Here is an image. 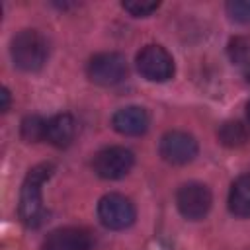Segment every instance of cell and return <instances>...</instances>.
Here are the masks:
<instances>
[{
  "label": "cell",
  "instance_id": "obj_13",
  "mask_svg": "<svg viewBox=\"0 0 250 250\" xmlns=\"http://www.w3.org/2000/svg\"><path fill=\"white\" fill-rule=\"evenodd\" d=\"M219 143L230 148L242 146L250 141V127L242 121H225L217 131Z\"/></svg>",
  "mask_w": 250,
  "mask_h": 250
},
{
  "label": "cell",
  "instance_id": "obj_3",
  "mask_svg": "<svg viewBox=\"0 0 250 250\" xmlns=\"http://www.w3.org/2000/svg\"><path fill=\"white\" fill-rule=\"evenodd\" d=\"M98 217L105 229L123 230L135 223L137 211L129 197L121 193H107L98 203Z\"/></svg>",
  "mask_w": 250,
  "mask_h": 250
},
{
  "label": "cell",
  "instance_id": "obj_9",
  "mask_svg": "<svg viewBox=\"0 0 250 250\" xmlns=\"http://www.w3.org/2000/svg\"><path fill=\"white\" fill-rule=\"evenodd\" d=\"M92 234L80 227H62L47 234L41 250H90Z\"/></svg>",
  "mask_w": 250,
  "mask_h": 250
},
{
  "label": "cell",
  "instance_id": "obj_15",
  "mask_svg": "<svg viewBox=\"0 0 250 250\" xmlns=\"http://www.w3.org/2000/svg\"><path fill=\"white\" fill-rule=\"evenodd\" d=\"M45 133H47V119L39 115H27L21 121V137L27 143L45 141Z\"/></svg>",
  "mask_w": 250,
  "mask_h": 250
},
{
  "label": "cell",
  "instance_id": "obj_4",
  "mask_svg": "<svg viewBox=\"0 0 250 250\" xmlns=\"http://www.w3.org/2000/svg\"><path fill=\"white\" fill-rule=\"evenodd\" d=\"M139 72L150 82H166L174 74V59L160 45H146L137 55Z\"/></svg>",
  "mask_w": 250,
  "mask_h": 250
},
{
  "label": "cell",
  "instance_id": "obj_18",
  "mask_svg": "<svg viewBox=\"0 0 250 250\" xmlns=\"http://www.w3.org/2000/svg\"><path fill=\"white\" fill-rule=\"evenodd\" d=\"M0 98H2L0 109H2V111H8V107H10V92H8V88H2V94H0Z\"/></svg>",
  "mask_w": 250,
  "mask_h": 250
},
{
  "label": "cell",
  "instance_id": "obj_14",
  "mask_svg": "<svg viewBox=\"0 0 250 250\" xmlns=\"http://www.w3.org/2000/svg\"><path fill=\"white\" fill-rule=\"evenodd\" d=\"M229 59L232 64L244 68L246 72L250 70V35H236L229 41Z\"/></svg>",
  "mask_w": 250,
  "mask_h": 250
},
{
  "label": "cell",
  "instance_id": "obj_20",
  "mask_svg": "<svg viewBox=\"0 0 250 250\" xmlns=\"http://www.w3.org/2000/svg\"><path fill=\"white\" fill-rule=\"evenodd\" d=\"M246 76H248V82H250V70H248V72H246Z\"/></svg>",
  "mask_w": 250,
  "mask_h": 250
},
{
  "label": "cell",
  "instance_id": "obj_2",
  "mask_svg": "<svg viewBox=\"0 0 250 250\" xmlns=\"http://www.w3.org/2000/svg\"><path fill=\"white\" fill-rule=\"evenodd\" d=\"M12 61L20 70L35 72L47 61V41L35 29H21L12 39Z\"/></svg>",
  "mask_w": 250,
  "mask_h": 250
},
{
  "label": "cell",
  "instance_id": "obj_5",
  "mask_svg": "<svg viewBox=\"0 0 250 250\" xmlns=\"http://www.w3.org/2000/svg\"><path fill=\"white\" fill-rule=\"evenodd\" d=\"M86 72L94 84L115 86L127 76V61L119 53H100L90 59Z\"/></svg>",
  "mask_w": 250,
  "mask_h": 250
},
{
  "label": "cell",
  "instance_id": "obj_17",
  "mask_svg": "<svg viewBox=\"0 0 250 250\" xmlns=\"http://www.w3.org/2000/svg\"><path fill=\"white\" fill-rule=\"evenodd\" d=\"M121 6H123V10H127L131 16L145 18V16H150V14L158 8V2H123Z\"/></svg>",
  "mask_w": 250,
  "mask_h": 250
},
{
  "label": "cell",
  "instance_id": "obj_16",
  "mask_svg": "<svg viewBox=\"0 0 250 250\" xmlns=\"http://www.w3.org/2000/svg\"><path fill=\"white\" fill-rule=\"evenodd\" d=\"M227 14L238 23H250V0H232L227 4Z\"/></svg>",
  "mask_w": 250,
  "mask_h": 250
},
{
  "label": "cell",
  "instance_id": "obj_1",
  "mask_svg": "<svg viewBox=\"0 0 250 250\" xmlns=\"http://www.w3.org/2000/svg\"><path fill=\"white\" fill-rule=\"evenodd\" d=\"M55 166L49 162H41L37 166H33L23 184H21V191H20V205H18V213L21 223L27 229H37L43 225L45 221V207H43V197H41V188L43 184L53 176Z\"/></svg>",
  "mask_w": 250,
  "mask_h": 250
},
{
  "label": "cell",
  "instance_id": "obj_11",
  "mask_svg": "<svg viewBox=\"0 0 250 250\" xmlns=\"http://www.w3.org/2000/svg\"><path fill=\"white\" fill-rule=\"evenodd\" d=\"M74 133H76V123L70 113H59V115L47 119L45 141L51 143L53 146H59V148L68 146L74 139Z\"/></svg>",
  "mask_w": 250,
  "mask_h": 250
},
{
  "label": "cell",
  "instance_id": "obj_8",
  "mask_svg": "<svg viewBox=\"0 0 250 250\" xmlns=\"http://www.w3.org/2000/svg\"><path fill=\"white\" fill-rule=\"evenodd\" d=\"M158 152L170 164H188L197 156V141L186 131H168L160 139Z\"/></svg>",
  "mask_w": 250,
  "mask_h": 250
},
{
  "label": "cell",
  "instance_id": "obj_19",
  "mask_svg": "<svg viewBox=\"0 0 250 250\" xmlns=\"http://www.w3.org/2000/svg\"><path fill=\"white\" fill-rule=\"evenodd\" d=\"M246 115H248V121H250V104L246 105Z\"/></svg>",
  "mask_w": 250,
  "mask_h": 250
},
{
  "label": "cell",
  "instance_id": "obj_10",
  "mask_svg": "<svg viewBox=\"0 0 250 250\" xmlns=\"http://www.w3.org/2000/svg\"><path fill=\"white\" fill-rule=\"evenodd\" d=\"M148 123H150V119H148L146 109H143L139 105L121 107L111 117L113 129L117 133H121V135H129V137H137V135L146 133Z\"/></svg>",
  "mask_w": 250,
  "mask_h": 250
},
{
  "label": "cell",
  "instance_id": "obj_7",
  "mask_svg": "<svg viewBox=\"0 0 250 250\" xmlns=\"http://www.w3.org/2000/svg\"><path fill=\"white\" fill-rule=\"evenodd\" d=\"M211 203H213V197H211V191L205 184H199V182H189V184H184L178 193H176V205H178V211L189 219V221H199L203 219L209 209H211Z\"/></svg>",
  "mask_w": 250,
  "mask_h": 250
},
{
  "label": "cell",
  "instance_id": "obj_12",
  "mask_svg": "<svg viewBox=\"0 0 250 250\" xmlns=\"http://www.w3.org/2000/svg\"><path fill=\"white\" fill-rule=\"evenodd\" d=\"M229 211L234 217H250V174L238 176L229 191Z\"/></svg>",
  "mask_w": 250,
  "mask_h": 250
},
{
  "label": "cell",
  "instance_id": "obj_6",
  "mask_svg": "<svg viewBox=\"0 0 250 250\" xmlns=\"http://www.w3.org/2000/svg\"><path fill=\"white\" fill-rule=\"evenodd\" d=\"M135 164V156L125 146H107L102 148L94 160L92 168L94 172L104 180H119L129 174V170Z\"/></svg>",
  "mask_w": 250,
  "mask_h": 250
}]
</instances>
